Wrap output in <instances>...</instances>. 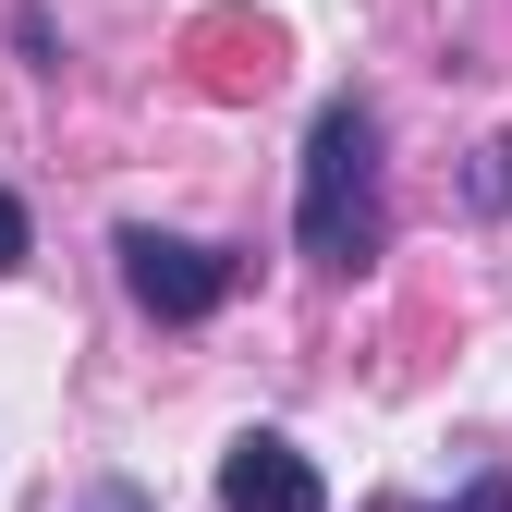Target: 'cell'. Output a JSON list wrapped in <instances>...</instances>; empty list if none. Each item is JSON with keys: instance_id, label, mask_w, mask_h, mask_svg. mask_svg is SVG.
<instances>
[{"instance_id": "cell-6", "label": "cell", "mask_w": 512, "mask_h": 512, "mask_svg": "<svg viewBox=\"0 0 512 512\" xmlns=\"http://www.w3.org/2000/svg\"><path fill=\"white\" fill-rule=\"evenodd\" d=\"M13 269H25V208L0 196V281H13Z\"/></svg>"}, {"instance_id": "cell-5", "label": "cell", "mask_w": 512, "mask_h": 512, "mask_svg": "<svg viewBox=\"0 0 512 512\" xmlns=\"http://www.w3.org/2000/svg\"><path fill=\"white\" fill-rule=\"evenodd\" d=\"M86 512H159V500H147L135 476H98V488H86Z\"/></svg>"}, {"instance_id": "cell-1", "label": "cell", "mask_w": 512, "mask_h": 512, "mask_svg": "<svg viewBox=\"0 0 512 512\" xmlns=\"http://www.w3.org/2000/svg\"><path fill=\"white\" fill-rule=\"evenodd\" d=\"M293 232L330 281H354L378 244H391V208H378V110L366 98H330L305 135V196H293Z\"/></svg>"}, {"instance_id": "cell-7", "label": "cell", "mask_w": 512, "mask_h": 512, "mask_svg": "<svg viewBox=\"0 0 512 512\" xmlns=\"http://www.w3.org/2000/svg\"><path fill=\"white\" fill-rule=\"evenodd\" d=\"M452 512H512V476H476V488H464Z\"/></svg>"}, {"instance_id": "cell-2", "label": "cell", "mask_w": 512, "mask_h": 512, "mask_svg": "<svg viewBox=\"0 0 512 512\" xmlns=\"http://www.w3.org/2000/svg\"><path fill=\"white\" fill-rule=\"evenodd\" d=\"M122 293H135L147 317H171V330H196V317H220V293H232V256L183 244V232H122Z\"/></svg>"}, {"instance_id": "cell-4", "label": "cell", "mask_w": 512, "mask_h": 512, "mask_svg": "<svg viewBox=\"0 0 512 512\" xmlns=\"http://www.w3.org/2000/svg\"><path fill=\"white\" fill-rule=\"evenodd\" d=\"M476 208H512V147H488V159H476Z\"/></svg>"}, {"instance_id": "cell-3", "label": "cell", "mask_w": 512, "mask_h": 512, "mask_svg": "<svg viewBox=\"0 0 512 512\" xmlns=\"http://www.w3.org/2000/svg\"><path fill=\"white\" fill-rule=\"evenodd\" d=\"M220 512H330V488H317V464L281 427H244L220 452Z\"/></svg>"}]
</instances>
